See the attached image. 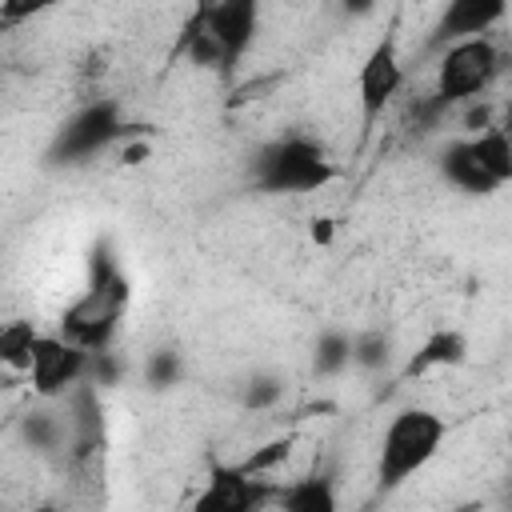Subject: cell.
<instances>
[{"instance_id":"obj_1","label":"cell","mask_w":512,"mask_h":512,"mask_svg":"<svg viewBox=\"0 0 512 512\" xmlns=\"http://www.w3.org/2000/svg\"><path fill=\"white\" fill-rule=\"evenodd\" d=\"M128 300H132V280L124 276V268L108 252L92 256V276H88L84 292L64 308V316H60L64 332L60 336L72 340L76 348H84L88 356L108 352L116 332H120Z\"/></svg>"},{"instance_id":"obj_2","label":"cell","mask_w":512,"mask_h":512,"mask_svg":"<svg viewBox=\"0 0 512 512\" xmlns=\"http://www.w3.org/2000/svg\"><path fill=\"white\" fill-rule=\"evenodd\" d=\"M444 436H448V420L432 408L408 404V408L392 412V420L384 424V436H380V452H376V484L384 492L408 484L420 468H428L436 460Z\"/></svg>"},{"instance_id":"obj_3","label":"cell","mask_w":512,"mask_h":512,"mask_svg":"<svg viewBox=\"0 0 512 512\" xmlns=\"http://www.w3.org/2000/svg\"><path fill=\"white\" fill-rule=\"evenodd\" d=\"M256 28H260L256 0H216V4H200L184 32L192 40V52L204 64L232 72L244 60V52L252 48Z\"/></svg>"},{"instance_id":"obj_4","label":"cell","mask_w":512,"mask_h":512,"mask_svg":"<svg viewBox=\"0 0 512 512\" xmlns=\"http://www.w3.org/2000/svg\"><path fill=\"white\" fill-rule=\"evenodd\" d=\"M252 176L260 192L304 196V192H320L324 184H332L336 164L324 152V144H316L312 136H280L268 148H260Z\"/></svg>"},{"instance_id":"obj_5","label":"cell","mask_w":512,"mask_h":512,"mask_svg":"<svg viewBox=\"0 0 512 512\" xmlns=\"http://www.w3.org/2000/svg\"><path fill=\"white\" fill-rule=\"evenodd\" d=\"M496 76H500V48L488 36L456 40L444 48V56L436 64V100L440 104L480 100Z\"/></svg>"},{"instance_id":"obj_6","label":"cell","mask_w":512,"mask_h":512,"mask_svg":"<svg viewBox=\"0 0 512 512\" xmlns=\"http://www.w3.org/2000/svg\"><path fill=\"white\" fill-rule=\"evenodd\" d=\"M124 136H128V124H124L120 100L100 96V100H88L84 108H76V112L60 124V132H56V140H52V156L64 160V164H80V160L104 152L108 144H116V140H124Z\"/></svg>"},{"instance_id":"obj_7","label":"cell","mask_w":512,"mask_h":512,"mask_svg":"<svg viewBox=\"0 0 512 512\" xmlns=\"http://www.w3.org/2000/svg\"><path fill=\"white\" fill-rule=\"evenodd\" d=\"M400 88H404L400 44H396V32H384V36L368 48V56H364V64H360V72H356V100H360V120H364V128H372V124L384 116V108L400 96Z\"/></svg>"},{"instance_id":"obj_8","label":"cell","mask_w":512,"mask_h":512,"mask_svg":"<svg viewBox=\"0 0 512 512\" xmlns=\"http://www.w3.org/2000/svg\"><path fill=\"white\" fill-rule=\"evenodd\" d=\"M88 360L92 356L84 348H76L72 340L44 332L36 340V348H32V364H28L24 376H28V384H32L36 396L56 400V396H64L72 384H80L88 376Z\"/></svg>"},{"instance_id":"obj_9","label":"cell","mask_w":512,"mask_h":512,"mask_svg":"<svg viewBox=\"0 0 512 512\" xmlns=\"http://www.w3.org/2000/svg\"><path fill=\"white\" fill-rule=\"evenodd\" d=\"M192 512H260L256 476L240 464H212L204 488L192 496Z\"/></svg>"},{"instance_id":"obj_10","label":"cell","mask_w":512,"mask_h":512,"mask_svg":"<svg viewBox=\"0 0 512 512\" xmlns=\"http://www.w3.org/2000/svg\"><path fill=\"white\" fill-rule=\"evenodd\" d=\"M508 16L504 0H452L436 24L440 40L456 44V40H472V36H488L492 24H500Z\"/></svg>"},{"instance_id":"obj_11","label":"cell","mask_w":512,"mask_h":512,"mask_svg":"<svg viewBox=\"0 0 512 512\" xmlns=\"http://www.w3.org/2000/svg\"><path fill=\"white\" fill-rule=\"evenodd\" d=\"M468 360V336L460 328H432L404 364V380H420L436 368H460Z\"/></svg>"},{"instance_id":"obj_12","label":"cell","mask_w":512,"mask_h":512,"mask_svg":"<svg viewBox=\"0 0 512 512\" xmlns=\"http://www.w3.org/2000/svg\"><path fill=\"white\" fill-rule=\"evenodd\" d=\"M440 172H444V180H448L452 188H460V192H468V196H492V192H500V184L476 164L468 140H452V144L444 148Z\"/></svg>"},{"instance_id":"obj_13","label":"cell","mask_w":512,"mask_h":512,"mask_svg":"<svg viewBox=\"0 0 512 512\" xmlns=\"http://www.w3.org/2000/svg\"><path fill=\"white\" fill-rule=\"evenodd\" d=\"M280 512H340L336 484L320 472H308L280 492Z\"/></svg>"},{"instance_id":"obj_14","label":"cell","mask_w":512,"mask_h":512,"mask_svg":"<svg viewBox=\"0 0 512 512\" xmlns=\"http://www.w3.org/2000/svg\"><path fill=\"white\" fill-rule=\"evenodd\" d=\"M468 148H472L476 164H480L500 188L512 180V140H508V132H504L500 124H492V128H484V132H476V136H468Z\"/></svg>"},{"instance_id":"obj_15","label":"cell","mask_w":512,"mask_h":512,"mask_svg":"<svg viewBox=\"0 0 512 512\" xmlns=\"http://www.w3.org/2000/svg\"><path fill=\"white\" fill-rule=\"evenodd\" d=\"M40 336H44V332H40L32 320H24V316L4 320V324H0V364L12 368V372H28L32 348H36Z\"/></svg>"},{"instance_id":"obj_16","label":"cell","mask_w":512,"mask_h":512,"mask_svg":"<svg viewBox=\"0 0 512 512\" xmlns=\"http://www.w3.org/2000/svg\"><path fill=\"white\" fill-rule=\"evenodd\" d=\"M352 364V336L348 332H324L320 340H316V372H324V376H332V372H340V368H348Z\"/></svg>"},{"instance_id":"obj_17","label":"cell","mask_w":512,"mask_h":512,"mask_svg":"<svg viewBox=\"0 0 512 512\" xmlns=\"http://www.w3.org/2000/svg\"><path fill=\"white\" fill-rule=\"evenodd\" d=\"M292 436H276V440H268V444H260L256 452H248L244 460H240V468L248 472V476H268V472H276L280 464H288V456H292Z\"/></svg>"},{"instance_id":"obj_18","label":"cell","mask_w":512,"mask_h":512,"mask_svg":"<svg viewBox=\"0 0 512 512\" xmlns=\"http://www.w3.org/2000/svg\"><path fill=\"white\" fill-rule=\"evenodd\" d=\"M388 356H392V340L384 332H360V336H352V364L356 368L376 372V368L388 364Z\"/></svg>"},{"instance_id":"obj_19","label":"cell","mask_w":512,"mask_h":512,"mask_svg":"<svg viewBox=\"0 0 512 512\" xmlns=\"http://www.w3.org/2000/svg\"><path fill=\"white\" fill-rule=\"evenodd\" d=\"M180 372H184V364H180V356L176 352H152L148 356V364H144V380L152 384V388H172V384H180Z\"/></svg>"},{"instance_id":"obj_20","label":"cell","mask_w":512,"mask_h":512,"mask_svg":"<svg viewBox=\"0 0 512 512\" xmlns=\"http://www.w3.org/2000/svg\"><path fill=\"white\" fill-rule=\"evenodd\" d=\"M280 396H284V384L276 380V376H256V380H248L244 384V408H272V404H280Z\"/></svg>"},{"instance_id":"obj_21","label":"cell","mask_w":512,"mask_h":512,"mask_svg":"<svg viewBox=\"0 0 512 512\" xmlns=\"http://www.w3.org/2000/svg\"><path fill=\"white\" fill-rule=\"evenodd\" d=\"M308 240H312L316 248H328V244L336 240V220H332V216H312V220H308Z\"/></svg>"},{"instance_id":"obj_22","label":"cell","mask_w":512,"mask_h":512,"mask_svg":"<svg viewBox=\"0 0 512 512\" xmlns=\"http://www.w3.org/2000/svg\"><path fill=\"white\" fill-rule=\"evenodd\" d=\"M36 12H44V4H0V24H16V20H28V16H36Z\"/></svg>"},{"instance_id":"obj_23","label":"cell","mask_w":512,"mask_h":512,"mask_svg":"<svg viewBox=\"0 0 512 512\" xmlns=\"http://www.w3.org/2000/svg\"><path fill=\"white\" fill-rule=\"evenodd\" d=\"M464 124H468V132L476 136V132H484V128H492V108L488 104H476L468 116H464Z\"/></svg>"},{"instance_id":"obj_24","label":"cell","mask_w":512,"mask_h":512,"mask_svg":"<svg viewBox=\"0 0 512 512\" xmlns=\"http://www.w3.org/2000/svg\"><path fill=\"white\" fill-rule=\"evenodd\" d=\"M148 160V144H128L124 148V164H144Z\"/></svg>"},{"instance_id":"obj_25","label":"cell","mask_w":512,"mask_h":512,"mask_svg":"<svg viewBox=\"0 0 512 512\" xmlns=\"http://www.w3.org/2000/svg\"><path fill=\"white\" fill-rule=\"evenodd\" d=\"M32 512H60L56 504H40V508H32Z\"/></svg>"}]
</instances>
